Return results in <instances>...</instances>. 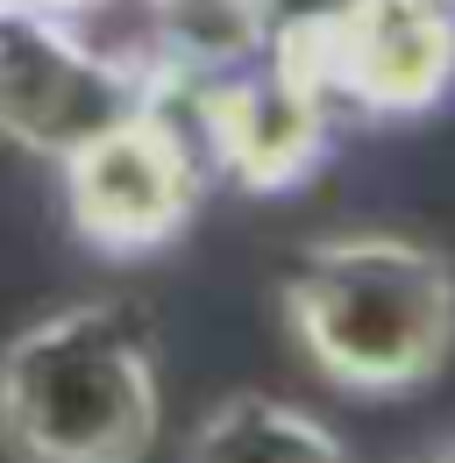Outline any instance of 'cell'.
Instances as JSON below:
<instances>
[{"mask_svg": "<svg viewBox=\"0 0 455 463\" xmlns=\"http://www.w3.org/2000/svg\"><path fill=\"white\" fill-rule=\"evenodd\" d=\"M143 79L157 93H192L271 51V0H143Z\"/></svg>", "mask_w": 455, "mask_h": 463, "instance_id": "7", "label": "cell"}, {"mask_svg": "<svg viewBox=\"0 0 455 463\" xmlns=\"http://www.w3.org/2000/svg\"><path fill=\"white\" fill-rule=\"evenodd\" d=\"M57 193H64L71 235L128 264V257L171 250L192 229L207 200V157L192 128L171 115V100H143L57 165Z\"/></svg>", "mask_w": 455, "mask_h": 463, "instance_id": "3", "label": "cell"}, {"mask_svg": "<svg viewBox=\"0 0 455 463\" xmlns=\"http://www.w3.org/2000/svg\"><path fill=\"white\" fill-rule=\"evenodd\" d=\"M143 100L164 93L135 71V58L100 51L86 22L0 7V143L64 165L79 143H93Z\"/></svg>", "mask_w": 455, "mask_h": 463, "instance_id": "5", "label": "cell"}, {"mask_svg": "<svg viewBox=\"0 0 455 463\" xmlns=\"http://www.w3.org/2000/svg\"><path fill=\"white\" fill-rule=\"evenodd\" d=\"M14 7H29V14H57V22H86V14L107 7V0H14Z\"/></svg>", "mask_w": 455, "mask_h": 463, "instance_id": "9", "label": "cell"}, {"mask_svg": "<svg viewBox=\"0 0 455 463\" xmlns=\"http://www.w3.org/2000/svg\"><path fill=\"white\" fill-rule=\"evenodd\" d=\"M405 463H455V435H434L427 449H413Z\"/></svg>", "mask_w": 455, "mask_h": 463, "instance_id": "10", "label": "cell"}, {"mask_svg": "<svg viewBox=\"0 0 455 463\" xmlns=\"http://www.w3.org/2000/svg\"><path fill=\"white\" fill-rule=\"evenodd\" d=\"M164 435V371L135 307L71 299L0 343L7 463H150Z\"/></svg>", "mask_w": 455, "mask_h": 463, "instance_id": "2", "label": "cell"}, {"mask_svg": "<svg viewBox=\"0 0 455 463\" xmlns=\"http://www.w3.org/2000/svg\"><path fill=\"white\" fill-rule=\"evenodd\" d=\"M449 7H455V0H449Z\"/></svg>", "mask_w": 455, "mask_h": 463, "instance_id": "12", "label": "cell"}, {"mask_svg": "<svg viewBox=\"0 0 455 463\" xmlns=\"http://www.w3.org/2000/svg\"><path fill=\"white\" fill-rule=\"evenodd\" d=\"M284 335L356 400L427 392L455 356L449 250L398 229H341L292 257L278 286Z\"/></svg>", "mask_w": 455, "mask_h": 463, "instance_id": "1", "label": "cell"}, {"mask_svg": "<svg viewBox=\"0 0 455 463\" xmlns=\"http://www.w3.org/2000/svg\"><path fill=\"white\" fill-rule=\"evenodd\" d=\"M178 100H192L185 128H192L207 172H221L242 193L306 185L328 157V136H335V100L284 51H264V58L235 64V71L178 93Z\"/></svg>", "mask_w": 455, "mask_h": 463, "instance_id": "6", "label": "cell"}, {"mask_svg": "<svg viewBox=\"0 0 455 463\" xmlns=\"http://www.w3.org/2000/svg\"><path fill=\"white\" fill-rule=\"evenodd\" d=\"M271 51L299 64L335 115L413 121L455 93V7L449 0H335Z\"/></svg>", "mask_w": 455, "mask_h": 463, "instance_id": "4", "label": "cell"}, {"mask_svg": "<svg viewBox=\"0 0 455 463\" xmlns=\"http://www.w3.org/2000/svg\"><path fill=\"white\" fill-rule=\"evenodd\" d=\"M178 463H356V449L313 406L278 392H228L185 428Z\"/></svg>", "mask_w": 455, "mask_h": 463, "instance_id": "8", "label": "cell"}, {"mask_svg": "<svg viewBox=\"0 0 455 463\" xmlns=\"http://www.w3.org/2000/svg\"><path fill=\"white\" fill-rule=\"evenodd\" d=\"M0 7H14V0H0Z\"/></svg>", "mask_w": 455, "mask_h": 463, "instance_id": "11", "label": "cell"}]
</instances>
